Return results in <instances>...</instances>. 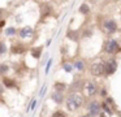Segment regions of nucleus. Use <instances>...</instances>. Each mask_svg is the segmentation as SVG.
Wrapping results in <instances>:
<instances>
[{"instance_id": "1", "label": "nucleus", "mask_w": 121, "mask_h": 117, "mask_svg": "<svg viewBox=\"0 0 121 117\" xmlns=\"http://www.w3.org/2000/svg\"><path fill=\"white\" fill-rule=\"evenodd\" d=\"M65 108L68 112L76 113L78 112L82 107H85L86 104V98L81 91H73V92H68V95H65Z\"/></svg>"}, {"instance_id": "2", "label": "nucleus", "mask_w": 121, "mask_h": 117, "mask_svg": "<svg viewBox=\"0 0 121 117\" xmlns=\"http://www.w3.org/2000/svg\"><path fill=\"white\" fill-rule=\"evenodd\" d=\"M99 27L102 29V31L104 34H107L108 36H112L113 34L118 33L120 26H118L117 21L113 17H100Z\"/></svg>"}, {"instance_id": "3", "label": "nucleus", "mask_w": 121, "mask_h": 117, "mask_svg": "<svg viewBox=\"0 0 121 117\" xmlns=\"http://www.w3.org/2000/svg\"><path fill=\"white\" fill-rule=\"evenodd\" d=\"M103 51L107 55H109V56H116V55H118L121 52V44L116 38L108 36L105 39L104 44H103Z\"/></svg>"}, {"instance_id": "4", "label": "nucleus", "mask_w": 121, "mask_h": 117, "mask_svg": "<svg viewBox=\"0 0 121 117\" xmlns=\"http://www.w3.org/2000/svg\"><path fill=\"white\" fill-rule=\"evenodd\" d=\"M98 91H99V86L95 82L94 79L89 78V79H85L83 86H82L81 92L85 95L86 99H91V98H96L98 96Z\"/></svg>"}, {"instance_id": "5", "label": "nucleus", "mask_w": 121, "mask_h": 117, "mask_svg": "<svg viewBox=\"0 0 121 117\" xmlns=\"http://www.w3.org/2000/svg\"><path fill=\"white\" fill-rule=\"evenodd\" d=\"M86 108V113L90 114V117H99V114L102 113V101L98 100L96 98H91L86 101L85 104Z\"/></svg>"}, {"instance_id": "6", "label": "nucleus", "mask_w": 121, "mask_h": 117, "mask_svg": "<svg viewBox=\"0 0 121 117\" xmlns=\"http://www.w3.org/2000/svg\"><path fill=\"white\" fill-rule=\"evenodd\" d=\"M89 72L94 78H102L104 77V60L103 59H95L90 62Z\"/></svg>"}, {"instance_id": "7", "label": "nucleus", "mask_w": 121, "mask_h": 117, "mask_svg": "<svg viewBox=\"0 0 121 117\" xmlns=\"http://www.w3.org/2000/svg\"><path fill=\"white\" fill-rule=\"evenodd\" d=\"M118 68V61L116 56H109L108 59L104 60V77L108 78L116 73Z\"/></svg>"}, {"instance_id": "8", "label": "nucleus", "mask_w": 121, "mask_h": 117, "mask_svg": "<svg viewBox=\"0 0 121 117\" xmlns=\"http://www.w3.org/2000/svg\"><path fill=\"white\" fill-rule=\"evenodd\" d=\"M52 13H53V7L50 3H43V4L40 5V18H42V20L50 17Z\"/></svg>"}, {"instance_id": "9", "label": "nucleus", "mask_w": 121, "mask_h": 117, "mask_svg": "<svg viewBox=\"0 0 121 117\" xmlns=\"http://www.w3.org/2000/svg\"><path fill=\"white\" fill-rule=\"evenodd\" d=\"M51 100L53 101V103L56 104H64V100H65V94L61 92V91H56L53 90L52 92H51Z\"/></svg>"}, {"instance_id": "10", "label": "nucleus", "mask_w": 121, "mask_h": 117, "mask_svg": "<svg viewBox=\"0 0 121 117\" xmlns=\"http://www.w3.org/2000/svg\"><path fill=\"white\" fill-rule=\"evenodd\" d=\"M72 64H73L74 69H76L77 72H79V73H83L85 70H86V68H87V64H86V61H85V59H81V57L76 59Z\"/></svg>"}, {"instance_id": "11", "label": "nucleus", "mask_w": 121, "mask_h": 117, "mask_svg": "<svg viewBox=\"0 0 121 117\" xmlns=\"http://www.w3.org/2000/svg\"><path fill=\"white\" fill-rule=\"evenodd\" d=\"M83 82H85V79H82V78H76V79L73 81V82L70 83V85L68 86V88H69V91L68 92H73V91H81L82 90V86H83Z\"/></svg>"}, {"instance_id": "12", "label": "nucleus", "mask_w": 121, "mask_h": 117, "mask_svg": "<svg viewBox=\"0 0 121 117\" xmlns=\"http://www.w3.org/2000/svg\"><path fill=\"white\" fill-rule=\"evenodd\" d=\"M92 35H94V26H87V27H85L83 30L79 33V36H81V39H83V40L90 39Z\"/></svg>"}, {"instance_id": "13", "label": "nucleus", "mask_w": 121, "mask_h": 117, "mask_svg": "<svg viewBox=\"0 0 121 117\" xmlns=\"http://www.w3.org/2000/svg\"><path fill=\"white\" fill-rule=\"evenodd\" d=\"M1 83H3V86L5 88H16L17 87V82L16 79H13V78H9V77H4L3 79H1Z\"/></svg>"}, {"instance_id": "14", "label": "nucleus", "mask_w": 121, "mask_h": 117, "mask_svg": "<svg viewBox=\"0 0 121 117\" xmlns=\"http://www.w3.org/2000/svg\"><path fill=\"white\" fill-rule=\"evenodd\" d=\"M66 38L70 39V40H73V42H78L79 39H81L79 31L78 30H73V29H68V31H66Z\"/></svg>"}, {"instance_id": "15", "label": "nucleus", "mask_w": 121, "mask_h": 117, "mask_svg": "<svg viewBox=\"0 0 121 117\" xmlns=\"http://www.w3.org/2000/svg\"><path fill=\"white\" fill-rule=\"evenodd\" d=\"M20 35V38L21 39H25V38H29L30 35H33V29L29 27V26H26V27H21L18 30V33H17Z\"/></svg>"}, {"instance_id": "16", "label": "nucleus", "mask_w": 121, "mask_h": 117, "mask_svg": "<svg viewBox=\"0 0 121 117\" xmlns=\"http://www.w3.org/2000/svg\"><path fill=\"white\" fill-rule=\"evenodd\" d=\"M78 13L82 16H89L90 13H91V7H90L87 3H82L78 8Z\"/></svg>"}, {"instance_id": "17", "label": "nucleus", "mask_w": 121, "mask_h": 117, "mask_svg": "<svg viewBox=\"0 0 121 117\" xmlns=\"http://www.w3.org/2000/svg\"><path fill=\"white\" fill-rule=\"evenodd\" d=\"M11 52L13 55H21L25 52V47L22 46V43H14L11 48Z\"/></svg>"}, {"instance_id": "18", "label": "nucleus", "mask_w": 121, "mask_h": 117, "mask_svg": "<svg viewBox=\"0 0 121 117\" xmlns=\"http://www.w3.org/2000/svg\"><path fill=\"white\" fill-rule=\"evenodd\" d=\"M66 88H68V85L64 82H61V81H56L55 83H53V90L56 91H61V92H65Z\"/></svg>"}, {"instance_id": "19", "label": "nucleus", "mask_w": 121, "mask_h": 117, "mask_svg": "<svg viewBox=\"0 0 121 117\" xmlns=\"http://www.w3.org/2000/svg\"><path fill=\"white\" fill-rule=\"evenodd\" d=\"M42 52H43V47H37V48H33V49H31V56L34 57V59L39 60Z\"/></svg>"}, {"instance_id": "20", "label": "nucleus", "mask_w": 121, "mask_h": 117, "mask_svg": "<svg viewBox=\"0 0 121 117\" xmlns=\"http://www.w3.org/2000/svg\"><path fill=\"white\" fill-rule=\"evenodd\" d=\"M61 68H63V69L65 70L66 73H72V72L74 70L73 64H72V62H69V61H63V64H61Z\"/></svg>"}, {"instance_id": "21", "label": "nucleus", "mask_w": 121, "mask_h": 117, "mask_svg": "<svg viewBox=\"0 0 121 117\" xmlns=\"http://www.w3.org/2000/svg\"><path fill=\"white\" fill-rule=\"evenodd\" d=\"M98 95L100 96V99H104V98H107L109 94H108V88H107V86H100L99 87V91H98Z\"/></svg>"}, {"instance_id": "22", "label": "nucleus", "mask_w": 121, "mask_h": 117, "mask_svg": "<svg viewBox=\"0 0 121 117\" xmlns=\"http://www.w3.org/2000/svg\"><path fill=\"white\" fill-rule=\"evenodd\" d=\"M102 111H103V112H105L107 114H109V116H112V114L115 113V112H113V109L111 108V107L108 105V104L105 103V101H103V100H102Z\"/></svg>"}, {"instance_id": "23", "label": "nucleus", "mask_w": 121, "mask_h": 117, "mask_svg": "<svg viewBox=\"0 0 121 117\" xmlns=\"http://www.w3.org/2000/svg\"><path fill=\"white\" fill-rule=\"evenodd\" d=\"M17 33H18V30H17L16 27H12V26H9V27L5 29V35L7 36H14V35H17Z\"/></svg>"}, {"instance_id": "24", "label": "nucleus", "mask_w": 121, "mask_h": 117, "mask_svg": "<svg viewBox=\"0 0 121 117\" xmlns=\"http://www.w3.org/2000/svg\"><path fill=\"white\" fill-rule=\"evenodd\" d=\"M51 117H69L68 113L64 111H61V109H57V111H53V113L51 114Z\"/></svg>"}, {"instance_id": "25", "label": "nucleus", "mask_w": 121, "mask_h": 117, "mask_svg": "<svg viewBox=\"0 0 121 117\" xmlns=\"http://www.w3.org/2000/svg\"><path fill=\"white\" fill-rule=\"evenodd\" d=\"M8 70H9V66L7 64H1V65H0V74H5Z\"/></svg>"}, {"instance_id": "26", "label": "nucleus", "mask_w": 121, "mask_h": 117, "mask_svg": "<svg viewBox=\"0 0 121 117\" xmlns=\"http://www.w3.org/2000/svg\"><path fill=\"white\" fill-rule=\"evenodd\" d=\"M7 51V46L4 42H0V53H4Z\"/></svg>"}, {"instance_id": "27", "label": "nucleus", "mask_w": 121, "mask_h": 117, "mask_svg": "<svg viewBox=\"0 0 121 117\" xmlns=\"http://www.w3.org/2000/svg\"><path fill=\"white\" fill-rule=\"evenodd\" d=\"M51 65H52V59H50L48 60V62H47V66H46V73L48 74V72H50V68H51Z\"/></svg>"}, {"instance_id": "28", "label": "nucleus", "mask_w": 121, "mask_h": 117, "mask_svg": "<svg viewBox=\"0 0 121 117\" xmlns=\"http://www.w3.org/2000/svg\"><path fill=\"white\" fill-rule=\"evenodd\" d=\"M35 105H37V100H33L31 104H30V107H29V111H30V109H34Z\"/></svg>"}, {"instance_id": "29", "label": "nucleus", "mask_w": 121, "mask_h": 117, "mask_svg": "<svg viewBox=\"0 0 121 117\" xmlns=\"http://www.w3.org/2000/svg\"><path fill=\"white\" fill-rule=\"evenodd\" d=\"M4 88H5V87L3 86V83H0V96L4 94Z\"/></svg>"}, {"instance_id": "30", "label": "nucleus", "mask_w": 121, "mask_h": 117, "mask_svg": "<svg viewBox=\"0 0 121 117\" xmlns=\"http://www.w3.org/2000/svg\"><path fill=\"white\" fill-rule=\"evenodd\" d=\"M44 91H46V86H43L42 91H40V96H43V95H44Z\"/></svg>"}, {"instance_id": "31", "label": "nucleus", "mask_w": 121, "mask_h": 117, "mask_svg": "<svg viewBox=\"0 0 121 117\" xmlns=\"http://www.w3.org/2000/svg\"><path fill=\"white\" fill-rule=\"evenodd\" d=\"M79 117H90V114H87V113H85V114H81Z\"/></svg>"}, {"instance_id": "32", "label": "nucleus", "mask_w": 121, "mask_h": 117, "mask_svg": "<svg viewBox=\"0 0 121 117\" xmlns=\"http://www.w3.org/2000/svg\"><path fill=\"white\" fill-rule=\"evenodd\" d=\"M112 1H113V3H118L120 0H112Z\"/></svg>"}, {"instance_id": "33", "label": "nucleus", "mask_w": 121, "mask_h": 117, "mask_svg": "<svg viewBox=\"0 0 121 117\" xmlns=\"http://www.w3.org/2000/svg\"><path fill=\"white\" fill-rule=\"evenodd\" d=\"M118 31H120V33H121V27H120V29H118Z\"/></svg>"}]
</instances>
